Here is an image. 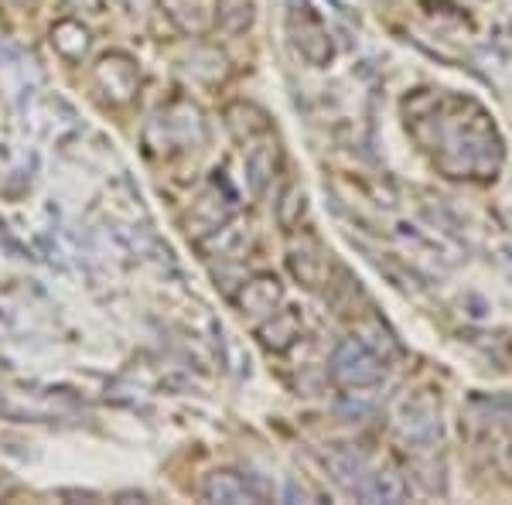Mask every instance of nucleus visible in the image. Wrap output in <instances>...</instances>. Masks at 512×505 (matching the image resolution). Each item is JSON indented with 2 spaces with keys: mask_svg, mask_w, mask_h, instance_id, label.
I'll list each match as a JSON object with an SVG mask.
<instances>
[{
  "mask_svg": "<svg viewBox=\"0 0 512 505\" xmlns=\"http://www.w3.org/2000/svg\"><path fill=\"white\" fill-rule=\"evenodd\" d=\"M451 110L448 96H414L407 99V127L448 178H495L502 151L489 117L458 96H451Z\"/></svg>",
  "mask_w": 512,
  "mask_h": 505,
  "instance_id": "nucleus-1",
  "label": "nucleus"
},
{
  "mask_svg": "<svg viewBox=\"0 0 512 505\" xmlns=\"http://www.w3.org/2000/svg\"><path fill=\"white\" fill-rule=\"evenodd\" d=\"M202 140H205L202 113H198V106L185 103V99H175L171 106H164L144 134V144L154 154H178L188 151V147H198Z\"/></svg>",
  "mask_w": 512,
  "mask_h": 505,
  "instance_id": "nucleus-2",
  "label": "nucleus"
},
{
  "mask_svg": "<svg viewBox=\"0 0 512 505\" xmlns=\"http://www.w3.org/2000/svg\"><path fill=\"white\" fill-rule=\"evenodd\" d=\"M328 372H332V379L342 389H369V386L383 383L386 366L362 338H342L332 352Z\"/></svg>",
  "mask_w": 512,
  "mask_h": 505,
  "instance_id": "nucleus-3",
  "label": "nucleus"
},
{
  "mask_svg": "<svg viewBox=\"0 0 512 505\" xmlns=\"http://www.w3.org/2000/svg\"><path fill=\"white\" fill-rule=\"evenodd\" d=\"M93 86L110 106H130L140 89V65L127 52H106L93 65Z\"/></svg>",
  "mask_w": 512,
  "mask_h": 505,
  "instance_id": "nucleus-4",
  "label": "nucleus"
},
{
  "mask_svg": "<svg viewBox=\"0 0 512 505\" xmlns=\"http://www.w3.org/2000/svg\"><path fill=\"white\" fill-rule=\"evenodd\" d=\"M287 28H291V38L304 59L311 65H328L332 38H328V28L321 24L318 11L308 0H287Z\"/></svg>",
  "mask_w": 512,
  "mask_h": 505,
  "instance_id": "nucleus-5",
  "label": "nucleus"
},
{
  "mask_svg": "<svg viewBox=\"0 0 512 505\" xmlns=\"http://www.w3.org/2000/svg\"><path fill=\"white\" fill-rule=\"evenodd\" d=\"M396 427L407 441L414 444H431L441 434V413H437V403L427 393L407 396L400 403V413H396Z\"/></svg>",
  "mask_w": 512,
  "mask_h": 505,
  "instance_id": "nucleus-6",
  "label": "nucleus"
},
{
  "mask_svg": "<svg viewBox=\"0 0 512 505\" xmlns=\"http://www.w3.org/2000/svg\"><path fill=\"white\" fill-rule=\"evenodd\" d=\"M202 499L205 502H226V505H239V502H263L267 499V488H263L256 478L239 475V471L219 468L209 471L202 482Z\"/></svg>",
  "mask_w": 512,
  "mask_h": 505,
  "instance_id": "nucleus-7",
  "label": "nucleus"
},
{
  "mask_svg": "<svg viewBox=\"0 0 512 505\" xmlns=\"http://www.w3.org/2000/svg\"><path fill=\"white\" fill-rule=\"evenodd\" d=\"M219 181L216 178L212 181V188L205 192L198 202L192 205V215H188V236H195V239H205L209 233H219V226H226V219H229V212H233V192H229L226 198H219Z\"/></svg>",
  "mask_w": 512,
  "mask_h": 505,
  "instance_id": "nucleus-8",
  "label": "nucleus"
},
{
  "mask_svg": "<svg viewBox=\"0 0 512 505\" xmlns=\"http://www.w3.org/2000/svg\"><path fill=\"white\" fill-rule=\"evenodd\" d=\"M48 41H52L55 55H62L65 62L79 65V62H86L89 48H93V31H89L79 18H62L52 24Z\"/></svg>",
  "mask_w": 512,
  "mask_h": 505,
  "instance_id": "nucleus-9",
  "label": "nucleus"
},
{
  "mask_svg": "<svg viewBox=\"0 0 512 505\" xmlns=\"http://www.w3.org/2000/svg\"><path fill=\"white\" fill-rule=\"evenodd\" d=\"M280 280L270 277V273H260V277H253L250 284L239 291L236 304L243 314H250V318H270L274 308L280 304Z\"/></svg>",
  "mask_w": 512,
  "mask_h": 505,
  "instance_id": "nucleus-10",
  "label": "nucleus"
},
{
  "mask_svg": "<svg viewBox=\"0 0 512 505\" xmlns=\"http://www.w3.org/2000/svg\"><path fill=\"white\" fill-rule=\"evenodd\" d=\"M161 7L171 18V24L178 31H185V35H205L212 28V21H216L205 0H161Z\"/></svg>",
  "mask_w": 512,
  "mask_h": 505,
  "instance_id": "nucleus-11",
  "label": "nucleus"
},
{
  "mask_svg": "<svg viewBox=\"0 0 512 505\" xmlns=\"http://www.w3.org/2000/svg\"><path fill=\"white\" fill-rule=\"evenodd\" d=\"M325 465H328V471H332V478L338 485L359 495V488H362V482H366V475H369V465H366V458H362V454L349 451V447H338V451H332L325 458Z\"/></svg>",
  "mask_w": 512,
  "mask_h": 505,
  "instance_id": "nucleus-12",
  "label": "nucleus"
},
{
  "mask_svg": "<svg viewBox=\"0 0 512 505\" xmlns=\"http://www.w3.org/2000/svg\"><path fill=\"white\" fill-rule=\"evenodd\" d=\"M359 495L369 502H403L407 499V482H403V478L390 468H369Z\"/></svg>",
  "mask_w": 512,
  "mask_h": 505,
  "instance_id": "nucleus-13",
  "label": "nucleus"
},
{
  "mask_svg": "<svg viewBox=\"0 0 512 505\" xmlns=\"http://www.w3.org/2000/svg\"><path fill=\"white\" fill-rule=\"evenodd\" d=\"M297 331H301V325H297L294 311H274V314H270V321H263V325H260V338H263V345H267V349L284 352L287 345L297 338Z\"/></svg>",
  "mask_w": 512,
  "mask_h": 505,
  "instance_id": "nucleus-14",
  "label": "nucleus"
},
{
  "mask_svg": "<svg viewBox=\"0 0 512 505\" xmlns=\"http://www.w3.org/2000/svg\"><path fill=\"white\" fill-rule=\"evenodd\" d=\"M274 164H277V147H270V144L250 147V154H246V168H250V178H253L256 192H263V188H267V178L274 175Z\"/></svg>",
  "mask_w": 512,
  "mask_h": 505,
  "instance_id": "nucleus-15",
  "label": "nucleus"
},
{
  "mask_svg": "<svg viewBox=\"0 0 512 505\" xmlns=\"http://www.w3.org/2000/svg\"><path fill=\"white\" fill-rule=\"evenodd\" d=\"M65 4L72 7V11H82V14H93V18H99V14L106 11V0H65Z\"/></svg>",
  "mask_w": 512,
  "mask_h": 505,
  "instance_id": "nucleus-16",
  "label": "nucleus"
}]
</instances>
